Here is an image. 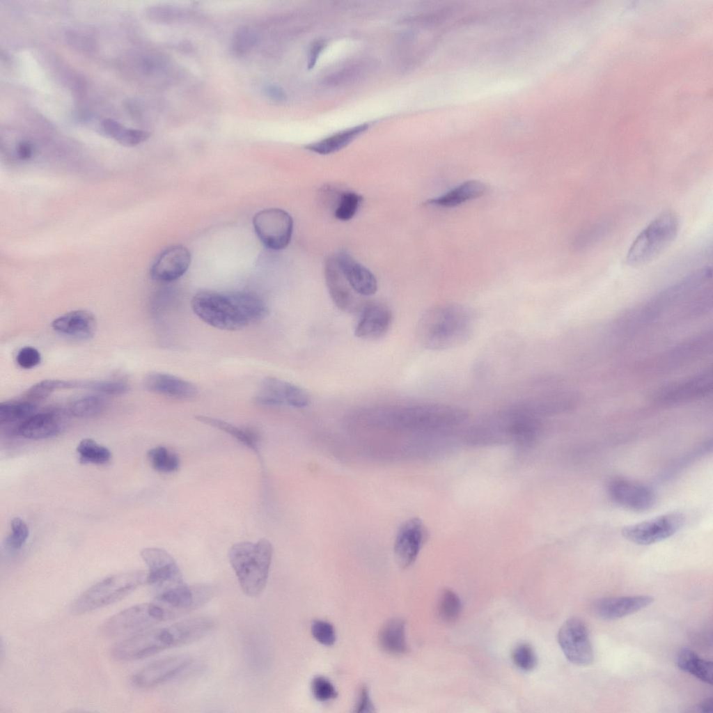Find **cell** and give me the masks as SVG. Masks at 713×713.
<instances>
[{
  "mask_svg": "<svg viewBox=\"0 0 713 713\" xmlns=\"http://www.w3.org/2000/svg\"><path fill=\"white\" fill-rule=\"evenodd\" d=\"M194 313L206 324L226 331H237L262 320L267 314L265 301L249 292H219L203 290L191 299Z\"/></svg>",
  "mask_w": 713,
  "mask_h": 713,
  "instance_id": "6da1fadb",
  "label": "cell"
},
{
  "mask_svg": "<svg viewBox=\"0 0 713 713\" xmlns=\"http://www.w3.org/2000/svg\"><path fill=\"white\" fill-rule=\"evenodd\" d=\"M477 323L475 311L460 304H441L427 309L416 327L419 343L434 351L451 350L466 343Z\"/></svg>",
  "mask_w": 713,
  "mask_h": 713,
  "instance_id": "7a4b0ae2",
  "label": "cell"
},
{
  "mask_svg": "<svg viewBox=\"0 0 713 713\" xmlns=\"http://www.w3.org/2000/svg\"><path fill=\"white\" fill-rule=\"evenodd\" d=\"M206 618L185 619L174 624L148 629L117 643L111 650L116 660L132 661L146 658L163 650L195 642L213 627Z\"/></svg>",
  "mask_w": 713,
  "mask_h": 713,
  "instance_id": "3957f363",
  "label": "cell"
},
{
  "mask_svg": "<svg viewBox=\"0 0 713 713\" xmlns=\"http://www.w3.org/2000/svg\"><path fill=\"white\" fill-rule=\"evenodd\" d=\"M272 554L271 542L264 538L256 542H241L230 547L228 559L246 595L256 597L265 589Z\"/></svg>",
  "mask_w": 713,
  "mask_h": 713,
  "instance_id": "277c9868",
  "label": "cell"
},
{
  "mask_svg": "<svg viewBox=\"0 0 713 713\" xmlns=\"http://www.w3.org/2000/svg\"><path fill=\"white\" fill-rule=\"evenodd\" d=\"M679 220L672 211H664L655 217L636 237L626 254L630 266H640L656 258L676 238Z\"/></svg>",
  "mask_w": 713,
  "mask_h": 713,
  "instance_id": "5b68a950",
  "label": "cell"
},
{
  "mask_svg": "<svg viewBox=\"0 0 713 713\" xmlns=\"http://www.w3.org/2000/svg\"><path fill=\"white\" fill-rule=\"evenodd\" d=\"M147 583V573L125 572L107 577L82 593L72 604L70 611L81 615L114 603Z\"/></svg>",
  "mask_w": 713,
  "mask_h": 713,
  "instance_id": "8992f818",
  "label": "cell"
},
{
  "mask_svg": "<svg viewBox=\"0 0 713 713\" xmlns=\"http://www.w3.org/2000/svg\"><path fill=\"white\" fill-rule=\"evenodd\" d=\"M177 613L157 603H143L127 608L107 620L101 627L107 636L139 633L171 620Z\"/></svg>",
  "mask_w": 713,
  "mask_h": 713,
  "instance_id": "52a82bcc",
  "label": "cell"
},
{
  "mask_svg": "<svg viewBox=\"0 0 713 713\" xmlns=\"http://www.w3.org/2000/svg\"><path fill=\"white\" fill-rule=\"evenodd\" d=\"M253 225L257 237L269 249H283L291 240L293 219L283 209L267 208L258 212L253 217Z\"/></svg>",
  "mask_w": 713,
  "mask_h": 713,
  "instance_id": "ba28073f",
  "label": "cell"
},
{
  "mask_svg": "<svg viewBox=\"0 0 713 713\" xmlns=\"http://www.w3.org/2000/svg\"><path fill=\"white\" fill-rule=\"evenodd\" d=\"M713 376L712 368L680 381L668 384L658 389L653 396V402L661 406L682 404L706 397L712 391Z\"/></svg>",
  "mask_w": 713,
  "mask_h": 713,
  "instance_id": "9c48e42d",
  "label": "cell"
},
{
  "mask_svg": "<svg viewBox=\"0 0 713 713\" xmlns=\"http://www.w3.org/2000/svg\"><path fill=\"white\" fill-rule=\"evenodd\" d=\"M684 522L680 512H670L655 518L624 526L623 538L639 545H650L662 541L677 533Z\"/></svg>",
  "mask_w": 713,
  "mask_h": 713,
  "instance_id": "30bf717a",
  "label": "cell"
},
{
  "mask_svg": "<svg viewBox=\"0 0 713 713\" xmlns=\"http://www.w3.org/2000/svg\"><path fill=\"white\" fill-rule=\"evenodd\" d=\"M559 645L566 658L577 666H588L594 661V651L587 626L577 618L567 619L558 633Z\"/></svg>",
  "mask_w": 713,
  "mask_h": 713,
  "instance_id": "8fae6325",
  "label": "cell"
},
{
  "mask_svg": "<svg viewBox=\"0 0 713 713\" xmlns=\"http://www.w3.org/2000/svg\"><path fill=\"white\" fill-rule=\"evenodd\" d=\"M254 400L265 406H288L295 408L306 407L311 402L310 394L302 387L273 377L263 380L256 393Z\"/></svg>",
  "mask_w": 713,
  "mask_h": 713,
  "instance_id": "7c38bea8",
  "label": "cell"
},
{
  "mask_svg": "<svg viewBox=\"0 0 713 713\" xmlns=\"http://www.w3.org/2000/svg\"><path fill=\"white\" fill-rule=\"evenodd\" d=\"M712 339L710 330L678 344L657 358L655 370L672 371L706 356L712 350Z\"/></svg>",
  "mask_w": 713,
  "mask_h": 713,
  "instance_id": "4fadbf2b",
  "label": "cell"
},
{
  "mask_svg": "<svg viewBox=\"0 0 713 713\" xmlns=\"http://www.w3.org/2000/svg\"><path fill=\"white\" fill-rule=\"evenodd\" d=\"M141 556L148 567L147 583L157 591L184 582L179 566L166 551L145 548L141 551Z\"/></svg>",
  "mask_w": 713,
  "mask_h": 713,
  "instance_id": "5bb4252c",
  "label": "cell"
},
{
  "mask_svg": "<svg viewBox=\"0 0 713 713\" xmlns=\"http://www.w3.org/2000/svg\"><path fill=\"white\" fill-rule=\"evenodd\" d=\"M428 538V530L419 518H410L401 524L393 547L395 561L401 568H407L416 561Z\"/></svg>",
  "mask_w": 713,
  "mask_h": 713,
  "instance_id": "9a60e30c",
  "label": "cell"
},
{
  "mask_svg": "<svg viewBox=\"0 0 713 713\" xmlns=\"http://www.w3.org/2000/svg\"><path fill=\"white\" fill-rule=\"evenodd\" d=\"M187 655H173L157 659L139 671L132 677L139 688H151L162 684L182 673L191 664Z\"/></svg>",
  "mask_w": 713,
  "mask_h": 713,
  "instance_id": "2e32d148",
  "label": "cell"
},
{
  "mask_svg": "<svg viewBox=\"0 0 713 713\" xmlns=\"http://www.w3.org/2000/svg\"><path fill=\"white\" fill-rule=\"evenodd\" d=\"M608 492L613 502L634 511L648 510L656 503L655 494L650 487L625 478L611 480Z\"/></svg>",
  "mask_w": 713,
  "mask_h": 713,
  "instance_id": "e0dca14e",
  "label": "cell"
},
{
  "mask_svg": "<svg viewBox=\"0 0 713 713\" xmlns=\"http://www.w3.org/2000/svg\"><path fill=\"white\" fill-rule=\"evenodd\" d=\"M191 260V253L187 247L180 244L171 246L155 258L150 268V276L158 282H172L185 274Z\"/></svg>",
  "mask_w": 713,
  "mask_h": 713,
  "instance_id": "ac0fdd59",
  "label": "cell"
},
{
  "mask_svg": "<svg viewBox=\"0 0 713 713\" xmlns=\"http://www.w3.org/2000/svg\"><path fill=\"white\" fill-rule=\"evenodd\" d=\"M210 588L203 586H190L185 582L158 590L156 600L177 613L195 609L206 602Z\"/></svg>",
  "mask_w": 713,
  "mask_h": 713,
  "instance_id": "d6986e66",
  "label": "cell"
},
{
  "mask_svg": "<svg viewBox=\"0 0 713 713\" xmlns=\"http://www.w3.org/2000/svg\"><path fill=\"white\" fill-rule=\"evenodd\" d=\"M324 278L329 294L339 310L353 313L362 308L361 301L342 274L336 257H329L326 260Z\"/></svg>",
  "mask_w": 713,
  "mask_h": 713,
  "instance_id": "ffe728a7",
  "label": "cell"
},
{
  "mask_svg": "<svg viewBox=\"0 0 713 713\" xmlns=\"http://www.w3.org/2000/svg\"><path fill=\"white\" fill-rule=\"evenodd\" d=\"M392 320V312L384 304L376 302L365 304L354 328V335L364 340L380 338L389 331Z\"/></svg>",
  "mask_w": 713,
  "mask_h": 713,
  "instance_id": "44dd1931",
  "label": "cell"
},
{
  "mask_svg": "<svg viewBox=\"0 0 713 713\" xmlns=\"http://www.w3.org/2000/svg\"><path fill=\"white\" fill-rule=\"evenodd\" d=\"M68 421L57 411L35 413L18 427L17 434L29 439L40 440L58 436L66 428Z\"/></svg>",
  "mask_w": 713,
  "mask_h": 713,
  "instance_id": "7402d4cb",
  "label": "cell"
},
{
  "mask_svg": "<svg viewBox=\"0 0 713 713\" xmlns=\"http://www.w3.org/2000/svg\"><path fill=\"white\" fill-rule=\"evenodd\" d=\"M654 601L650 595L609 597L595 602L593 611L604 620H616L634 613L648 606Z\"/></svg>",
  "mask_w": 713,
  "mask_h": 713,
  "instance_id": "603a6c76",
  "label": "cell"
},
{
  "mask_svg": "<svg viewBox=\"0 0 713 713\" xmlns=\"http://www.w3.org/2000/svg\"><path fill=\"white\" fill-rule=\"evenodd\" d=\"M336 258L342 274L356 294L368 297L377 292V279L368 268L345 251L339 252Z\"/></svg>",
  "mask_w": 713,
  "mask_h": 713,
  "instance_id": "cb8c5ba5",
  "label": "cell"
},
{
  "mask_svg": "<svg viewBox=\"0 0 713 713\" xmlns=\"http://www.w3.org/2000/svg\"><path fill=\"white\" fill-rule=\"evenodd\" d=\"M148 391L178 400H188L197 393V388L191 382L165 373H151L144 379Z\"/></svg>",
  "mask_w": 713,
  "mask_h": 713,
  "instance_id": "d4e9b609",
  "label": "cell"
},
{
  "mask_svg": "<svg viewBox=\"0 0 713 713\" xmlns=\"http://www.w3.org/2000/svg\"><path fill=\"white\" fill-rule=\"evenodd\" d=\"M52 327L58 334L84 340L91 338L94 335L96 320L91 312L76 310L55 318L52 322Z\"/></svg>",
  "mask_w": 713,
  "mask_h": 713,
  "instance_id": "484cf974",
  "label": "cell"
},
{
  "mask_svg": "<svg viewBox=\"0 0 713 713\" xmlns=\"http://www.w3.org/2000/svg\"><path fill=\"white\" fill-rule=\"evenodd\" d=\"M487 186L478 180H468L435 198L430 199L427 204L443 207H453L464 202L483 196Z\"/></svg>",
  "mask_w": 713,
  "mask_h": 713,
  "instance_id": "4316f807",
  "label": "cell"
},
{
  "mask_svg": "<svg viewBox=\"0 0 713 713\" xmlns=\"http://www.w3.org/2000/svg\"><path fill=\"white\" fill-rule=\"evenodd\" d=\"M381 648L391 655H402L407 651L405 622L401 618H393L382 627L378 636Z\"/></svg>",
  "mask_w": 713,
  "mask_h": 713,
  "instance_id": "83f0119b",
  "label": "cell"
},
{
  "mask_svg": "<svg viewBox=\"0 0 713 713\" xmlns=\"http://www.w3.org/2000/svg\"><path fill=\"white\" fill-rule=\"evenodd\" d=\"M678 668L700 680L712 684V662L702 659L689 648L680 650L676 657Z\"/></svg>",
  "mask_w": 713,
  "mask_h": 713,
  "instance_id": "f1b7e54d",
  "label": "cell"
},
{
  "mask_svg": "<svg viewBox=\"0 0 713 713\" xmlns=\"http://www.w3.org/2000/svg\"><path fill=\"white\" fill-rule=\"evenodd\" d=\"M366 124L356 126L343 130L318 142L306 147L310 151L320 155H329L336 152L351 143L356 137L367 130Z\"/></svg>",
  "mask_w": 713,
  "mask_h": 713,
  "instance_id": "f546056e",
  "label": "cell"
},
{
  "mask_svg": "<svg viewBox=\"0 0 713 713\" xmlns=\"http://www.w3.org/2000/svg\"><path fill=\"white\" fill-rule=\"evenodd\" d=\"M36 405L28 400L23 401H8L0 404L1 426L13 425V433L17 434L19 425L35 414Z\"/></svg>",
  "mask_w": 713,
  "mask_h": 713,
  "instance_id": "4dcf8cb0",
  "label": "cell"
},
{
  "mask_svg": "<svg viewBox=\"0 0 713 713\" xmlns=\"http://www.w3.org/2000/svg\"><path fill=\"white\" fill-rule=\"evenodd\" d=\"M101 127L107 136L127 146L138 145L147 140L150 136L148 132L127 128L111 119L103 120Z\"/></svg>",
  "mask_w": 713,
  "mask_h": 713,
  "instance_id": "1f68e13d",
  "label": "cell"
},
{
  "mask_svg": "<svg viewBox=\"0 0 713 713\" xmlns=\"http://www.w3.org/2000/svg\"><path fill=\"white\" fill-rule=\"evenodd\" d=\"M196 418L204 424L231 435L247 447L253 450L257 449L258 436L253 431L241 428L223 420L207 416L198 415L196 416Z\"/></svg>",
  "mask_w": 713,
  "mask_h": 713,
  "instance_id": "d6a6232c",
  "label": "cell"
},
{
  "mask_svg": "<svg viewBox=\"0 0 713 713\" xmlns=\"http://www.w3.org/2000/svg\"><path fill=\"white\" fill-rule=\"evenodd\" d=\"M77 451L81 464H104L107 463L111 457V453L107 447L91 438L81 440L77 447Z\"/></svg>",
  "mask_w": 713,
  "mask_h": 713,
  "instance_id": "836d02e7",
  "label": "cell"
},
{
  "mask_svg": "<svg viewBox=\"0 0 713 713\" xmlns=\"http://www.w3.org/2000/svg\"><path fill=\"white\" fill-rule=\"evenodd\" d=\"M106 407L105 399L100 395H86L77 398L70 404V413L79 418H90L100 414Z\"/></svg>",
  "mask_w": 713,
  "mask_h": 713,
  "instance_id": "e575fe53",
  "label": "cell"
},
{
  "mask_svg": "<svg viewBox=\"0 0 713 713\" xmlns=\"http://www.w3.org/2000/svg\"><path fill=\"white\" fill-rule=\"evenodd\" d=\"M148 458L155 470L163 473L173 472L180 465L178 455L164 446H157L149 450Z\"/></svg>",
  "mask_w": 713,
  "mask_h": 713,
  "instance_id": "d590c367",
  "label": "cell"
},
{
  "mask_svg": "<svg viewBox=\"0 0 713 713\" xmlns=\"http://www.w3.org/2000/svg\"><path fill=\"white\" fill-rule=\"evenodd\" d=\"M76 389L92 390L107 395H121L125 393L128 385L121 381L116 380H76Z\"/></svg>",
  "mask_w": 713,
  "mask_h": 713,
  "instance_id": "8d00e7d4",
  "label": "cell"
},
{
  "mask_svg": "<svg viewBox=\"0 0 713 713\" xmlns=\"http://www.w3.org/2000/svg\"><path fill=\"white\" fill-rule=\"evenodd\" d=\"M362 201V197L354 191H343L338 198V205L334 211L336 219L348 221L355 215Z\"/></svg>",
  "mask_w": 713,
  "mask_h": 713,
  "instance_id": "74e56055",
  "label": "cell"
},
{
  "mask_svg": "<svg viewBox=\"0 0 713 713\" xmlns=\"http://www.w3.org/2000/svg\"><path fill=\"white\" fill-rule=\"evenodd\" d=\"M461 609V602L456 593L450 590L444 591L438 605L441 618L446 622H452L458 618Z\"/></svg>",
  "mask_w": 713,
  "mask_h": 713,
  "instance_id": "f35d334b",
  "label": "cell"
},
{
  "mask_svg": "<svg viewBox=\"0 0 713 713\" xmlns=\"http://www.w3.org/2000/svg\"><path fill=\"white\" fill-rule=\"evenodd\" d=\"M257 40V34L252 29L242 26L235 31L233 37L232 49L238 55L245 54L254 47Z\"/></svg>",
  "mask_w": 713,
  "mask_h": 713,
  "instance_id": "ab89813d",
  "label": "cell"
},
{
  "mask_svg": "<svg viewBox=\"0 0 713 713\" xmlns=\"http://www.w3.org/2000/svg\"><path fill=\"white\" fill-rule=\"evenodd\" d=\"M515 665L523 671H528L535 668L537 658L533 648L527 643L517 645L512 654Z\"/></svg>",
  "mask_w": 713,
  "mask_h": 713,
  "instance_id": "60d3db41",
  "label": "cell"
},
{
  "mask_svg": "<svg viewBox=\"0 0 713 713\" xmlns=\"http://www.w3.org/2000/svg\"><path fill=\"white\" fill-rule=\"evenodd\" d=\"M11 533L6 539V545L13 549H19L29 537L27 524L19 517H15L10 522Z\"/></svg>",
  "mask_w": 713,
  "mask_h": 713,
  "instance_id": "b9f144b4",
  "label": "cell"
},
{
  "mask_svg": "<svg viewBox=\"0 0 713 713\" xmlns=\"http://www.w3.org/2000/svg\"><path fill=\"white\" fill-rule=\"evenodd\" d=\"M311 691L314 698L321 702H327L336 698L337 691L327 677L318 675L311 682Z\"/></svg>",
  "mask_w": 713,
  "mask_h": 713,
  "instance_id": "7bdbcfd3",
  "label": "cell"
},
{
  "mask_svg": "<svg viewBox=\"0 0 713 713\" xmlns=\"http://www.w3.org/2000/svg\"><path fill=\"white\" fill-rule=\"evenodd\" d=\"M311 633L317 641L326 646L332 645L336 639L334 626L325 620H314L311 625Z\"/></svg>",
  "mask_w": 713,
  "mask_h": 713,
  "instance_id": "ee69618b",
  "label": "cell"
},
{
  "mask_svg": "<svg viewBox=\"0 0 713 713\" xmlns=\"http://www.w3.org/2000/svg\"><path fill=\"white\" fill-rule=\"evenodd\" d=\"M56 390V379H45L31 386L27 390L25 397L26 400L35 402L46 399Z\"/></svg>",
  "mask_w": 713,
  "mask_h": 713,
  "instance_id": "f6af8a7d",
  "label": "cell"
},
{
  "mask_svg": "<svg viewBox=\"0 0 713 713\" xmlns=\"http://www.w3.org/2000/svg\"><path fill=\"white\" fill-rule=\"evenodd\" d=\"M40 361V353L37 349L31 346L22 347L16 356L17 364L24 369H30L37 366Z\"/></svg>",
  "mask_w": 713,
  "mask_h": 713,
  "instance_id": "bcb514c9",
  "label": "cell"
},
{
  "mask_svg": "<svg viewBox=\"0 0 713 713\" xmlns=\"http://www.w3.org/2000/svg\"><path fill=\"white\" fill-rule=\"evenodd\" d=\"M354 712L357 713H372L375 712L368 689L366 686H362L359 689L354 706Z\"/></svg>",
  "mask_w": 713,
  "mask_h": 713,
  "instance_id": "7dc6e473",
  "label": "cell"
},
{
  "mask_svg": "<svg viewBox=\"0 0 713 713\" xmlns=\"http://www.w3.org/2000/svg\"><path fill=\"white\" fill-rule=\"evenodd\" d=\"M265 93L271 100L282 102L286 99L285 91L276 85H268L265 88Z\"/></svg>",
  "mask_w": 713,
  "mask_h": 713,
  "instance_id": "c3c4849f",
  "label": "cell"
},
{
  "mask_svg": "<svg viewBox=\"0 0 713 713\" xmlns=\"http://www.w3.org/2000/svg\"><path fill=\"white\" fill-rule=\"evenodd\" d=\"M17 154L21 159H28L33 154L32 146L26 142L22 141L17 146Z\"/></svg>",
  "mask_w": 713,
  "mask_h": 713,
  "instance_id": "681fc988",
  "label": "cell"
},
{
  "mask_svg": "<svg viewBox=\"0 0 713 713\" xmlns=\"http://www.w3.org/2000/svg\"><path fill=\"white\" fill-rule=\"evenodd\" d=\"M322 47V44L320 42H317L313 47L310 54V59L308 63L309 68H312L314 65L315 61L317 59V56H318L319 52L321 51Z\"/></svg>",
  "mask_w": 713,
  "mask_h": 713,
  "instance_id": "f907efd6",
  "label": "cell"
},
{
  "mask_svg": "<svg viewBox=\"0 0 713 713\" xmlns=\"http://www.w3.org/2000/svg\"><path fill=\"white\" fill-rule=\"evenodd\" d=\"M698 709L700 712L705 713L712 712V699L709 698L703 701L698 706Z\"/></svg>",
  "mask_w": 713,
  "mask_h": 713,
  "instance_id": "816d5d0a",
  "label": "cell"
}]
</instances>
